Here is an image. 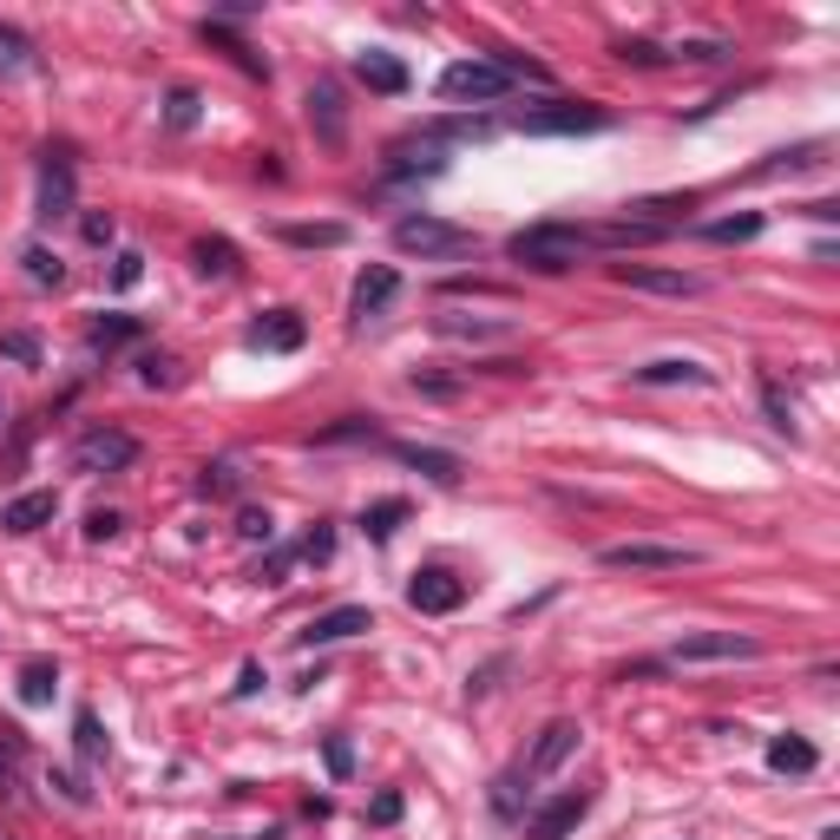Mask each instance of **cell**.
<instances>
[{
    "mask_svg": "<svg viewBox=\"0 0 840 840\" xmlns=\"http://www.w3.org/2000/svg\"><path fill=\"white\" fill-rule=\"evenodd\" d=\"M506 256L519 269H539V276H565L585 263V230L578 223H526L506 237Z\"/></svg>",
    "mask_w": 840,
    "mask_h": 840,
    "instance_id": "cell-1",
    "label": "cell"
},
{
    "mask_svg": "<svg viewBox=\"0 0 840 840\" xmlns=\"http://www.w3.org/2000/svg\"><path fill=\"white\" fill-rule=\"evenodd\" d=\"M394 250H407V256H467V250H480V237L467 223L434 217V210H407L394 223Z\"/></svg>",
    "mask_w": 840,
    "mask_h": 840,
    "instance_id": "cell-2",
    "label": "cell"
},
{
    "mask_svg": "<svg viewBox=\"0 0 840 840\" xmlns=\"http://www.w3.org/2000/svg\"><path fill=\"white\" fill-rule=\"evenodd\" d=\"M513 125L532 131V138H578V131H611V112L591 105V99H552L539 112H519Z\"/></svg>",
    "mask_w": 840,
    "mask_h": 840,
    "instance_id": "cell-3",
    "label": "cell"
},
{
    "mask_svg": "<svg viewBox=\"0 0 840 840\" xmlns=\"http://www.w3.org/2000/svg\"><path fill=\"white\" fill-rule=\"evenodd\" d=\"M513 92V79L493 66V59H453L447 72H440V99H453V105H493V99H506Z\"/></svg>",
    "mask_w": 840,
    "mask_h": 840,
    "instance_id": "cell-4",
    "label": "cell"
},
{
    "mask_svg": "<svg viewBox=\"0 0 840 840\" xmlns=\"http://www.w3.org/2000/svg\"><path fill=\"white\" fill-rule=\"evenodd\" d=\"M605 572H683V565H703L697 545H651V539H631V545H605L598 552Z\"/></svg>",
    "mask_w": 840,
    "mask_h": 840,
    "instance_id": "cell-5",
    "label": "cell"
},
{
    "mask_svg": "<svg viewBox=\"0 0 840 840\" xmlns=\"http://www.w3.org/2000/svg\"><path fill=\"white\" fill-rule=\"evenodd\" d=\"M131 460H138V440L125 427H85L72 440V467L79 473H125Z\"/></svg>",
    "mask_w": 840,
    "mask_h": 840,
    "instance_id": "cell-6",
    "label": "cell"
},
{
    "mask_svg": "<svg viewBox=\"0 0 840 840\" xmlns=\"http://www.w3.org/2000/svg\"><path fill=\"white\" fill-rule=\"evenodd\" d=\"M756 657H762V644L743 631H690L670 651V664H756Z\"/></svg>",
    "mask_w": 840,
    "mask_h": 840,
    "instance_id": "cell-7",
    "label": "cell"
},
{
    "mask_svg": "<svg viewBox=\"0 0 840 840\" xmlns=\"http://www.w3.org/2000/svg\"><path fill=\"white\" fill-rule=\"evenodd\" d=\"M407 605H414L421 618H447V611L467 605V578H453L447 565H421V572L407 578Z\"/></svg>",
    "mask_w": 840,
    "mask_h": 840,
    "instance_id": "cell-8",
    "label": "cell"
},
{
    "mask_svg": "<svg viewBox=\"0 0 840 840\" xmlns=\"http://www.w3.org/2000/svg\"><path fill=\"white\" fill-rule=\"evenodd\" d=\"M591 815V789H565V795H552L545 808H532V821H526V840H565L578 821Z\"/></svg>",
    "mask_w": 840,
    "mask_h": 840,
    "instance_id": "cell-9",
    "label": "cell"
},
{
    "mask_svg": "<svg viewBox=\"0 0 840 840\" xmlns=\"http://www.w3.org/2000/svg\"><path fill=\"white\" fill-rule=\"evenodd\" d=\"M302 105H309V125H315V138H322L329 151H342V138H348V105H342V85L322 72V79L309 85V99H302Z\"/></svg>",
    "mask_w": 840,
    "mask_h": 840,
    "instance_id": "cell-10",
    "label": "cell"
},
{
    "mask_svg": "<svg viewBox=\"0 0 840 840\" xmlns=\"http://www.w3.org/2000/svg\"><path fill=\"white\" fill-rule=\"evenodd\" d=\"M361 631H375L368 605H335V611L309 618V624L296 631V644H302V651H315V644H348V637H361Z\"/></svg>",
    "mask_w": 840,
    "mask_h": 840,
    "instance_id": "cell-11",
    "label": "cell"
},
{
    "mask_svg": "<svg viewBox=\"0 0 840 840\" xmlns=\"http://www.w3.org/2000/svg\"><path fill=\"white\" fill-rule=\"evenodd\" d=\"M611 276L624 289H644V296H703V276H683V269H651V263H611Z\"/></svg>",
    "mask_w": 840,
    "mask_h": 840,
    "instance_id": "cell-12",
    "label": "cell"
},
{
    "mask_svg": "<svg viewBox=\"0 0 840 840\" xmlns=\"http://www.w3.org/2000/svg\"><path fill=\"white\" fill-rule=\"evenodd\" d=\"M394 460H401V467H414V473H421V480H434V486H460V480H467V460H460V453H447V447L394 440Z\"/></svg>",
    "mask_w": 840,
    "mask_h": 840,
    "instance_id": "cell-13",
    "label": "cell"
},
{
    "mask_svg": "<svg viewBox=\"0 0 840 840\" xmlns=\"http://www.w3.org/2000/svg\"><path fill=\"white\" fill-rule=\"evenodd\" d=\"M302 342H309V322L296 309H269L263 322H250V348H263V355H296Z\"/></svg>",
    "mask_w": 840,
    "mask_h": 840,
    "instance_id": "cell-14",
    "label": "cell"
},
{
    "mask_svg": "<svg viewBox=\"0 0 840 840\" xmlns=\"http://www.w3.org/2000/svg\"><path fill=\"white\" fill-rule=\"evenodd\" d=\"M572 749H578V723H545L539 729V743H532V756H526V782H539V775H552V769H565L572 762Z\"/></svg>",
    "mask_w": 840,
    "mask_h": 840,
    "instance_id": "cell-15",
    "label": "cell"
},
{
    "mask_svg": "<svg viewBox=\"0 0 840 840\" xmlns=\"http://www.w3.org/2000/svg\"><path fill=\"white\" fill-rule=\"evenodd\" d=\"M657 237H670V223L611 217V223H591V230H585V250H637V243H657Z\"/></svg>",
    "mask_w": 840,
    "mask_h": 840,
    "instance_id": "cell-16",
    "label": "cell"
},
{
    "mask_svg": "<svg viewBox=\"0 0 840 840\" xmlns=\"http://www.w3.org/2000/svg\"><path fill=\"white\" fill-rule=\"evenodd\" d=\"M33 217H39V223L72 217V164L53 158V151H46V164H39V210H33Z\"/></svg>",
    "mask_w": 840,
    "mask_h": 840,
    "instance_id": "cell-17",
    "label": "cell"
},
{
    "mask_svg": "<svg viewBox=\"0 0 840 840\" xmlns=\"http://www.w3.org/2000/svg\"><path fill=\"white\" fill-rule=\"evenodd\" d=\"M394 296H401V276H394L388 263H375V269H361V276H355V296H348V309H355V322H368V315H381Z\"/></svg>",
    "mask_w": 840,
    "mask_h": 840,
    "instance_id": "cell-18",
    "label": "cell"
},
{
    "mask_svg": "<svg viewBox=\"0 0 840 840\" xmlns=\"http://www.w3.org/2000/svg\"><path fill=\"white\" fill-rule=\"evenodd\" d=\"M355 79H361L368 92H381V99H401V92H407V66H401L394 53H355Z\"/></svg>",
    "mask_w": 840,
    "mask_h": 840,
    "instance_id": "cell-19",
    "label": "cell"
},
{
    "mask_svg": "<svg viewBox=\"0 0 840 840\" xmlns=\"http://www.w3.org/2000/svg\"><path fill=\"white\" fill-rule=\"evenodd\" d=\"M53 513H59V493H20V499H7V506H0V526L26 539V532L53 526Z\"/></svg>",
    "mask_w": 840,
    "mask_h": 840,
    "instance_id": "cell-20",
    "label": "cell"
},
{
    "mask_svg": "<svg viewBox=\"0 0 840 840\" xmlns=\"http://www.w3.org/2000/svg\"><path fill=\"white\" fill-rule=\"evenodd\" d=\"M637 381H644V388H677V381H683V388H710V368L690 361V355H664V361H644Z\"/></svg>",
    "mask_w": 840,
    "mask_h": 840,
    "instance_id": "cell-21",
    "label": "cell"
},
{
    "mask_svg": "<svg viewBox=\"0 0 840 840\" xmlns=\"http://www.w3.org/2000/svg\"><path fill=\"white\" fill-rule=\"evenodd\" d=\"M769 769H775V775H815V769H821V749H815L808 736H775V743H769Z\"/></svg>",
    "mask_w": 840,
    "mask_h": 840,
    "instance_id": "cell-22",
    "label": "cell"
},
{
    "mask_svg": "<svg viewBox=\"0 0 840 840\" xmlns=\"http://www.w3.org/2000/svg\"><path fill=\"white\" fill-rule=\"evenodd\" d=\"M53 690H59V664L53 657H26L20 664V703L39 710V703H53Z\"/></svg>",
    "mask_w": 840,
    "mask_h": 840,
    "instance_id": "cell-23",
    "label": "cell"
},
{
    "mask_svg": "<svg viewBox=\"0 0 840 840\" xmlns=\"http://www.w3.org/2000/svg\"><path fill=\"white\" fill-rule=\"evenodd\" d=\"M289 250H342L348 243V223H283L276 230Z\"/></svg>",
    "mask_w": 840,
    "mask_h": 840,
    "instance_id": "cell-24",
    "label": "cell"
},
{
    "mask_svg": "<svg viewBox=\"0 0 840 840\" xmlns=\"http://www.w3.org/2000/svg\"><path fill=\"white\" fill-rule=\"evenodd\" d=\"M440 171H447V151H440V145H427L421 158H407V151H394V158H388V177H394V184H414V177H440Z\"/></svg>",
    "mask_w": 840,
    "mask_h": 840,
    "instance_id": "cell-25",
    "label": "cell"
},
{
    "mask_svg": "<svg viewBox=\"0 0 840 840\" xmlns=\"http://www.w3.org/2000/svg\"><path fill=\"white\" fill-rule=\"evenodd\" d=\"M401 519H407V499H375V506L361 513V532H368L375 545H388V539L401 532Z\"/></svg>",
    "mask_w": 840,
    "mask_h": 840,
    "instance_id": "cell-26",
    "label": "cell"
},
{
    "mask_svg": "<svg viewBox=\"0 0 840 840\" xmlns=\"http://www.w3.org/2000/svg\"><path fill=\"white\" fill-rule=\"evenodd\" d=\"M821 151H828V145H821V138H808V145H795V151H775L769 164H756V177H782V171L795 177V171H808V164H821Z\"/></svg>",
    "mask_w": 840,
    "mask_h": 840,
    "instance_id": "cell-27",
    "label": "cell"
},
{
    "mask_svg": "<svg viewBox=\"0 0 840 840\" xmlns=\"http://www.w3.org/2000/svg\"><path fill=\"white\" fill-rule=\"evenodd\" d=\"M20 263H26V283H39V289H59V283H66V263H59L46 243H26Z\"/></svg>",
    "mask_w": 840,
    "mask_h": 840,
    "instance_id": "cell-28",
    "label": "cell"
},
{
    "mask_svg": "<svg viewBox=\"0 0 840 840\" xmlns=\"http://www.w3.org/2000/svg\"><path fill=\"white\" fill-rule=\"evenodd\" d=\"M138 335H145V322H138V315H99V322L85 329V342H92V348H118V342H138Z\"/></svg>",
    "mask_w": 840,
    "mask_h": 840,
    "instance_id": "cell-29",
    "label": "cell"
},
{
    "mask_svg": "<svg viewBox=\"0 0 840 840\" xmlns=\"http://www.w3.org/2000/svg\"><path fill=\"white\" fill-rule=\"evenodd\" d=\"M421 138L427 145H440V138H493V118H434V125H421Z\"/></svg>",
    "mask_w": 840,
    "mask_h": 840,
    "instance_id": "cell-30",
    "label": "cell"
},
{
    "mask_svg": "<svg viewBox=\"0 0 840 840\" xmlns=\"http://www.w3.org/2000/svg\"><path fill=\"white\" fill-rule=\"evenodd\" d=\"M191 256H197L204 276H237V243H230V237H204Z\"/></svg>",
    "mask_w": 840,
    "mask_h": 840,
    "instance_id": "cell-31",
    "label": "cell"
},
{
    "mask_svg": "<svg viewBox=\"0 0 840 840\" xmlns=\"http://www.w3.org/2000/svg\"><path fill=\"white\" fill-rule=\"evenodd\" d=\"M703 237H710V243H749V237H762V210H743V217H723V223H710Z\"/></svg>",
    "mask_w": 840,
    "mask_h": 840,
    "instance_id": "cell-32",
    "label": "cell"
},
{
    "mask_svg": "<svg viewBox=\"0 0 840 840\" xmlns=\"http://www.w3.org/2000/svg\"><path fill=\"white\" fill-rule=\"evenodd\" d=\"M434 329H440V335H473V342H486V335H513V322H486V315H440Z\"/></svg>",
    "mask_w": 840,
    "mask_h": 840,
    "instance_id": "cell-33",
    "label": "cell"
},
{
    "mask_svg": "<svg viewBox=\"0 0 840 840\" xmlns=\"http://www.w3.org/2000/svg\"><path fill=\"white\" fill-rule=\"evenodd\" d=\"M762 414H769V427H775V434H795V407H789V394H782V381H775V375H762Z\"/></svg>",
    "mask_w": 840,
    "mask_h": 840,
    "instance_id": "cell-34",
    "label": "cell"
},
{
    "mask_svg": "<svg viewBox=\"0 0 840 840\" xmlns=\"http://www.w3.org/2000/svg\"><path fill=\"white\" fill-rule=\"evenodd\" d=\"M296 559H309V565H329V559H335V526H329V519H315V526L296 539Z\"/></svg>",
    "mask_w": 840,
    "mask_h": 840,
    "instance_id": "cell-35",
    "label": "cell"
},
{
    "mask_svg": "<svg viewBox=\"0 0 840 840\" xmlns=\"http://www.w3.org/2000/svg\"><path fill=\"white\" fill-rule=\"evenodd\" d=\"M72 749H79V762H85V769L105 756V736H99V716H92V710H79V716H72Z\"/></svg>",
    "mask_w": 840,
    "mask_h": 840,
    "instance_id": "cell-36",
    "label": "cell"
},
{
    "mask_svg": "<svg viewBox=\"0 0 840 840\" xmlns=\"http://www.w3.org/2000/svg\"><path fill=\"white\" fill-rule=\"evenodd\" d=\"M0 802H20V736L0 729Z\"/></svg>",
    "mask_w": 840,
    "mask_h": 840,
    "instance_id": "cell-37",
    "label": "cell"
},
{
    "mask_svg": "<svg viewBox=\"0 0 840 840\" xmlns=\"http://www.w3.org/2000/svg\"><path fill=\"white\" fill-rule=\"evenodd\" d=\"M197 105H204V99H197L191 85H171V99H164V118H171V131H191V125H197Z\"/></svg>",
    "mask_w": 840,
    "mask_h": 840,
    "instance_id": "cell-38",
    "label": "cell"
},
{
    "mask_svg": "<svg viewBox=\"0 0 840 840\" xmlns=\"http://www.w3.org/2000/svg\"><path fill=\"white\" fill-rule=\"evenodd\" d=\"M611 53H618V59H624V66H670V53H664V46H657V39H618V46H611Z\"/></svg>",
    "mask_w": 840,
    "mask_h": 840,
    "instance_id": "cell-39",
    "label": "cell"
},
{
    "mask_svg": "<svg viewBox=\"0 0 840 840\" xmlns=\"http://www.w3.org/2000/svg\"><path fill=\"white\" fill-rule=\"evenodd\" d=\"M0 355H7V361H20V368H39V335L7 329V335H0Z\"/></svg>",
    "mask_w": 840,
    "mask_h": 840,
    "instance_id": "cell-40",
    "label": "cell"
},
{
    "mask_svg": "<svg viewBox=\"0 0 840 840\" xmlns=\"http://www.w3.org/2000/svg\"><path fill=\"white\" fill-rule=\"evenodd\" d=\"M20 66H33V39L13 33V26H0V72H20Z\"/></svg>",
    "mask_w": 840,
    "mask_h": 840,
    "instance_id": "cell-41",
    "label": "cell"
},
{
    "mask_svg": "<svg viewBox=\"0 0 840 840\" xmlns=\"http://www.w3.org/2000/svg\"><path fill=\"white\" fill-rule=\"evenodd\" d=\"M296 565V545H269V559H256V585H283Z\"/></svg>",
    "mask_w": 840,
    "mask_h": 840,
    "instance_id": "cell-42",
    "label": "cell"
},
{
    "mask_svg": "<svg viewBox=\"0 0 840 840\" xmlns=\"http://www.w3.org/2000/svg\"><path fill=\"white\" fill-rule=\"evenodd\" d=\"M138 381L145 388H171L177 381V361L171 355H138Z\"/></svg>",
    "mask_w": 840,
    "mask_h": 840,
    "instance_id": "cell-43",
    "label": "cell"
},
{
    "mask_svg": "<svg viewBox=\"0 0 840 840\" xmlns=\"http://www.w3.org/2000/svg\"><path fill=\"white\" fill-rule=\"evenodd\" d=\"M197 486L223 499V493H237V486H243V473H237V460H217V467H204V480H197Z\"/></svg>",
    "mask_w": 840,
    "mask_h": 840,
    "instance_id": "cell-44",
    "label": "cell"
},
{
    "mask_svg": "<svg viewBox=\"0 0 840 840\" xmlns=\"http://www.w3.org/2000/svg\"><path fill=\"white\" fill-rule=\"evenodd\" d=\"M322 762H329L335 782H348V775H355V749H348V736H329V743H322Z\"/></svg>",
    "mask_w": 840,
    "mask_h": 840,
    "instance_id": "cell-45",
    "label": "cell"
},
{
    "mask_svg": "<svg viewBox=\"0 0 840 840\" xmlns=\"http://www.w3.org/2000/svg\"><path fill=\"white\" fill-rule=\"evenodd\" d=\"M237 532H243L250 545H276V519H269V513H256V506L237 519Z\"/></svg>",
    "mask_w": 840,
    "mask_h": 840,
    "instance_id": "cell-46",
    "label": "cell"
},
{
    "mask_svg": "<svg viewBox=\"0 0 840 840\" xmlns=\"http://www.w3.org/2000/svg\"><path fill=\"white\" fill-rule=\"evenodd\" d=\"M670 59H697V66H710V59H729V46H723V39H683Z\"/></svg>",
    "mask_w": 840,
    "mask_h": 840,
    "instance_id": "cell-47",
    "label": "cell"
},
{
    "mask_svg": "<svg viewBox=\"0 0 840 840\" xmlns=\"http://www.w3.org/2000/svg\"><path fill=\"white\" fill-rule=\"evenodd\" d=\"M138 276H145V256H138V250H118V256H112V289H131Z\"/></svg>",
    "mask_w": 840,
    "mask_h": 840,
    "instance_id": "cell-48",
    "label": "cell"
},
{
    "mask_svg": "<svg viewBox=\"0 0 840 840\" xmlns=\"http://www.w3.org/2000/svg\"><path fill=\"white\" fill-rule=\"evenodd\" d=\"M401 808H407V802H401V795L388 789V795H375V808H368V821H375V828H394V821H401Z\"/></svg>",
    "mask_w": 840,
    "mask_h": 840,
    "instance_id": "cell-49",
    "label": "cell"
},
{
    "mask_svg": "<svg viewBox=\"0 0 840 840\" xmlns=\"http://www.w3.org/2000/svg\"><path fill=\"white\" fill-rule=\"evenodd\" d=\"M322 440H375V421H361V414H348L342 427H329Z\"/></svg>",
    "mask_w": 840,
    "mask_h": 840,
    "instance_id": "cell-50",
    "label": "cell"
},
{
    "mask_svg": "<svg viewBox=\"0 0 840 840\" xmlns=\"http://www.w3.org/2000/svg\"><path fill=\"white\" fill-rule=\"evenodd\" d=\"M79 230H85V243H99V250H105V243L118 237V223H112V217H99V210H92V217H85Z\"/></svg>",
    "mask_w": 840,
    "mask_h": 840,
    "instance_id": "cell-51",
    "label": "cell"
},
{
    "mask_svg": "<svg viewBox=\"0 0 840 840\" xmlns=\"http://www.w3.org/2000/svg\"><path fill=\"white\" fill-rule=\"evenodd\" d=\"M118 526H125L118 513H92V519H85V539H92V545H105V539H112Z\"/></svg>",
    "mask_w": 840,
    "mask_h": 840,
    "instance_id": "cell-52",
    "label": "cell"
},
{
    "mask_svg": "<svg viewBox=\"0 0 840 840\" xmlns=\"http://www.w3.org/2000/svg\"><path fill=\"white\" fill-rule=\"evenodd\" d=\"M414 394H434V401H447V394H460V381H440V375H414Z\"/></svg>",
    "mask_w": 840,
    "mask_h": 840,
    "instance_id": "cell-53",
    "label": "cell"
},
{
    "mask_svg": "<svg viewBox=\"0 0 840 840\" xmlns=\"http://www.w3.org/2000/svg\"><path fill=\"white\" fill-rule=\"evenodd\" d=\"M263 690V664H243V677H237V697H256Z\"/></svg>",
    "mask_w": 840,
    "mask_h": 840,
    "instance_id": "cell-54",
    "label": "cell"
},
{
    "mask_svg": "<svg viewBox=\"0 0 840 840\" xmlns=\"http://www.w3.org/2000/svg\"><path fill=\"white\" fill-rule=\"evenodd\" d=\"M53 789H59V795H66V802H85V789H79V775H66V769H59V775H53Z\"/></svg>",
    "mask_w": 840,
    "mask_h": 840,
    "instance_id": "cell-55",
    "label": "cell"
}]
</instances>
